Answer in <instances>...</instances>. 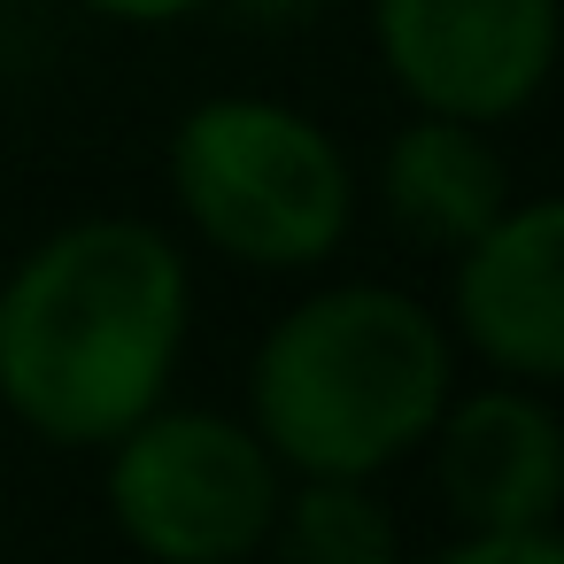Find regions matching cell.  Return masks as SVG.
Segmentation results:
<instances>
[{"mask_svg": "<svg viewBox=\"0 0 564 564\" xmlns=\"http://www.w3.org/2000/svg\"><path fill=\"white\" fill-rule=\"evenodd\" d=\"M433 441V487L464 533H533L556 518L564 495V433L556 410L533 387H487V394H448Z\"/></svg>", "mask_w": 564, "mask_h": 564, "instance_id": "52a82bcc", "label": "cell"}, {"mask_svg": "<svg viewBox=\"0 0 564 564\" xmlns=\"http://www.w3.org/2000/svg\"><path fill=\"white\" fill-rule=\"evenodd\" d=\"M78 9H94L109 24H186L202 9H225V0H78Z\"/></svg>", "mask_w": 564, "mask_h": 564, "instance_id": "8fae6325", "label": "cell"}, {"mask_svg": "<svg viewBox=\"0 0 564 564\" xmlns=\"http://www.w3.org/2000/svg\"><path fill=\"white\" fill-rule=\"evenodd\" d=\"M448 310L479 364L518 387H549L564 371V209L510 202L479 240H464Z\"/></svg>", "mask_w": 564, "mask_h": 564, "instance_id": "8992f818", "label": "cell"}, {"mask_svg": "<svg viewBox=\"0 0 564 564\" xmlns=\"http://www.w3.org/2000/svg\"><path fill=\"white\" fill-rule=\"evenodd\" d=\"M425 564H564V541H556V525H533V533H464V541H448Z\"/></svg>", "mask_w": 564, "mask_h": 564, "instance_id": "30bf717a", "label": "cell"}, {"mask_svg": "<svg viewBox=\"0 0 564 564\" xmlns=\"http://www.w3.org/2000/svg\"><path fill=\"white\" fill-rule=\"evenodd\" d=\"M456 348L402 286H317L248 356V425L294 479H379L441 425Z\"/></svg>", "mask_w": 564, "mask_h": 564, "instance_id": "7a4b0ae2", "label": "cell"}, {"mask_svg": "<svg viewBox=\"0 0 564 564\" xmlns=\"http://www.w3.org/2000/svg\"><path fill=\"white\" fill-rule=\"evenodd\" d=\"M379 202L394 217V232H410L417 248H464L479 240L502 209H510V163L487 140V124L464 117H410L387 148H379Z\"/></svg>", "mask_w": 564, "mask_h": 564, "instance_id": "ba28073f", "label": "cell"}, {"mask_svg": "<svg viewBox=\"0 0 564 564\" xmlns=\"http://www.w3.org/2000/svg\"><path fill=\"white\" fill-rule=\"evenodd\" d=\"M387 78L425 117L510 124L556 63V0H371Z\"/></svg>", "mask_w": 564, "mask_h": 564, "instance_id": "5b68a950", "label": "cell"}, {"mask_svg": "<svg viewBox=\"0 0 564 564\" xmlns=\"http://www.w3.org/2000/svg\"><path fill=\"white\" fill-rule=\"evenodd\" d=\"M194 279L163 225L78 217L0 279V410L55 448H109L186 356Z\"/></svg>", "mask_w": 564, "mask_h": 564, "instance_id": "6da1fadb", "label": "cell"}, {"mask_svg": "<svg viewBox=\"0 0 564 564\" xmlns=\"http://www.w3.org/2000/svg\"><path fill=\"white\" fill-rule=\"evenodd\" d=\"M271 541L279 564H402L394 510L371 495V479H302L279 495Z\"/></svg>", "mask_w": 564, "mask_h": 564, "instance_id": "9c48e42d", "label": "cell"}, {"mask_svg": "<svg viewBox=\"0 0 564 564\" xmlns=\"http://www.w3.org/2000/svg\"><path fill=\"white\" fill-rule=\"evenodd\" d=\"M101 495L117 533L155 564H248L271 541L286 471L248 417L155 402L109 448Z\"/></svg>", "mask_w": 564, "mask_h": 564, "instance_id": "277c9868", "label": "cell"}, {"mask_svg": "<svg viewBox=\"0 0 564 564\" xmlns=\"http://www.w3.org/2000/svg\"><path fill=\"white\" fill-rule=\"evenodd\" d=\"M171 202L248 271H317L356 225V171L317 117L263 94H217L171 132Z\"/></svg>", "mask_w": 564, "mask_h": 564, "instance_id": "3957f363", "label": "cell"}]
</instances>
